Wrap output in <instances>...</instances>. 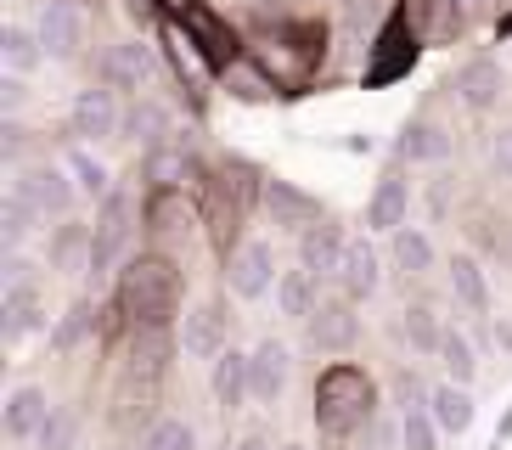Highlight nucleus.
<instances>
[{
	"instance_id": "43",
	"label": "nucleus",
	"mask_w": 512,
	"mask_h": 450,
	"mask_svg": "<svg viewBox=\"0 0 512 450\" xmlns=\"http://www.w3.org/2000/svg\"><path fill=\"white\" fill-rule=\"evenodd\" d=\"M512 434V405H507V411H501V422H496V445H501V439H507Z\"/></svg>"
},
{
	"instance_id": "9",
	"label": "nucleus",
	"mask_w": 512,
	"mask_h": 450,
	"mask_svg": "<svg viewBox=\"0 0 512 450\" xmlns=\"http://www.w3.org/2000/svg\"><path fill=\"white\" fill-rule=\"evenodd\" d=\"M394 147H400L406 164H445V158L456 152V141L434 113H411V119L400 124V141H394Z\"/></svg>"
},
{
	"instance_id": "44",
	"label": "nucleus",
	"mask_w": 512,
	"mask_h": 450,
	"mask_svg": "<svg viewBox=\"0 0 512 450\" xmlns=\"http://www.w3.org/2000/svg\"><path fill=\"white\" fill-rule=\"evenodd\" d=\"M496 344L512 349V321H496Z\"/></svg>"
},
{
	"instance_id": "23",
	"label": "nucleus",
	"mask_w": 512,
	"mask_h": 450,
	"mask_svg": "<svg viewBox=\"0 0 512 450\" xmlns=\"http://www.w3.org/2000/svg\"><path fill=\"white\" fill-rule=\"evenodd\" d=\"M428 411H434L439 434H456V439H462L467 428H473V417H479V411H473V394H467L462 383H451V377H445L439 389H428Z\"/></svg>"
},
{
	"instance_id": "46",
	"label": "nucleus",
	"mask_w": 512,
	"mask_h": 450,
	"mask_svg": "<svg viewBox=\"0 0 512 450\" xmlns=\"http://www.w3.org/2000/svg\"><path fill=\"white\" fill-rule=\"evenodd\" d=\"M372 450H389V428H372Z\"/></svg>"
},
{
	"instance_id": "6",
	"label": "nucleus",
	"mask_w": 512,
	"mask_h": 450,
	"mask_svg": "<svg viewBox=\"0 0 512 450\" xmlns=\"http://www.w3.org/2000/svg\"><path fill=\"white\" fill-rule=\"evenodd\" d=\"M451 90L467 113H490V107H501V96H507V74H501L496 57H467V62H456Z\"/></svg>"
},
{
	"instance_id": "8",
	"label": "nucleus",
	"mask_w": 512,
	"mask_h": 450,
	"mask_svg": "<svg viewBox=\"0 0 512 450\" xmlns=\"http://www.w3.org/2000/svg\"><path fill=\"white\" fill-rule=\"evenodd\" d=\"M34 29H40L46 57H57V62H74L79 51H85V17H79L74 0H46Z\"/></svg>"
},
{
	"instance_id": "15",
	"label": "nucleus",
	"mask_w": 512,
	"mask_h": 450,
	"mask_svg": "<svg viewBox=\"0 0 512 450\" xmlns=\"http://www.w3.org/2000/svg\"><path fill=\"white\" fill-rule=\"evenodd\" d=\"M287 377H293V360H287V349L276 344V338H265V344L248 355V389H254L259 405H276L287 389Z\"/></svg>"
},
{
	"instance_id": "3",
	"label": "nucleus",
	"mask_w": 512,
	"mask_h": 450,
	"mask_svg": "<svg viewBox=\"0 0 512 450\" xmlns=\"http://www.w3.org/2000/svg\"><path fill=\"white\" fill-rule=\"evenodd\" d=\"M130 237H136V197L113 186L102 209H96V225H91V270H113L124 254H130Z\"/></svg>"
},
{
	"instance_id": "30",
	"label": "nucleus",
	"mask_w": 512,
	"mask_h": 450,
	"mask_svg": "<svg viewBox=\"0 0 512 450\" xmlns=\"http://www.w3.org/2000/svg\"><path fill=\"white\" fill-rule=\"evenodd\" d=\"M141 175H147L158 192H181L186 180H192V158H186V147H158V152H147Z\"/></svg>"
},
{
	"instance_id": "20",
	"label": "nucleus",
	"mask_w": 512,
	"mask_h": 450,
	"mask_svg": "<svg viewBox=\"0 0 512 450\" xmlns=\"http://www.w3.org/2000/svg\"><path fill=\"white\" fill-rule=\"evenodd\" d=\"M169 130H175V119H169V107L158 102V96H136V102L124 107V135L141 141L147 152L169 147Z\"/></svg>"
},
{
	"instance_id": "41",
	"label": "nucleus",
	"mask_w": 512,
	"mask_h": 450,
	"mask_svg": "<svg viewBox=\"0 0 512 450\" xmlns=\"http://www.w3.org/2000/svg\"><path fill=\"white\" fill-rule=\"evenodd\" d=\"M490 164L501 169V180H512V130H496V141H490Z\"/></svg>"
},
{
	"instance_id": "17",
	"label": "nucleus",
	"mask_w": 512,
	"mask_h": 450,
	"mask_svg": "<svg viewBox=\"0 0 512 450\" xmlns=\"http://www.w3.org/2000/svg\"><path fill=\"white\" fill-rule=\"evenodd\" d=\"M147 79H152V57L147 45H113L102 57V85L107 90H130V96H147Z\"/></svg>"
},
{
	"instance_id": "47",
	"label": "nucleus",
	"mask_w": 512,
	"mask_h": 450,
	"mask_svg": "<svg viewBox=\"0 0 512 450\" xmlns=\"http://www.w3.org/2000/svg\"><path fill=\"white\" fill-rule=\"evenodd\" d=\"M237 450H271V445H265V439H259V434H248V439H242Z\"/></svg>"
},
{
	"instance_id": "28",
	"label": "nucleus",
	"mask_w": 512,
	"mask_h": 450,
	"mask_svg": "<svg viewBox=\"0 0 512 450\" xmlns=\"http://www.w3.org/2000/svg\"><path fill=\"white\" fill-rule=\"evenodd\" d=\"M389 259L400 276H428L434 270V242H428V231H417V225H400L389 237Z\"/></svg>"
},
{
	"instance_id": "31",
	"label": "nucleus",
	"mask_w": 512,
	"mask_h": 450,
	"mask_svg": "<svg viewBox=\"0 0 512 450\" xmlns=\"http://www.w3.org/2000/svg\"><path fill=\"white\" fill-rule=\"evenodd\" d=\"M51 265L57 270H91V231L85 225H74V220H62L57 225V237H51Z\"/></svg>"
},
{
	"instance_id": "22",
	"label": "nucleus",
	"mask_w": 512,
	"mask_h": 450,
	"mask_svg": "<svg viewBox=\"0 0 512 450\" xmlns=\"http://www.w3.org/2000/svg\"><path fill=\"white\" fill-rule=\"evenodd\" d=\"M34 327H46V299H40V282H6V344L29 338Z\"/></svg>"
},
{
	"instance_id": "14",
	"label": "nucleus",
	"mask_w": 512,
	"mask_h": 450,
	"mask_svg": "<svg viewBox=\"0 0 512 450\" xmlns=\"http://www.w3.org/2000/svg\"><path fill=\"white\" fill-rule=\"evenodd\" d=\"M310 338H316V349H349L355 338H361V315H355V299H321L316 315H310Z\"/></svg>"
},
{
	"instance_id": "33",
	"label": "nucleus",
	"mask_w": 512,
	"mask_h": 450,
	"mask_svg": "<svg viewBox=\"0 0 512 450\" xmlns=\"http://www.w3.org/2000/svg\"><path fill=\"white\" fill-rule=\"evenodd\" d=\"M400 332H406L422 355H439V344H445V332H451V327L439 321L434 304H406V321H400Z\"/></svg>"
},
{
	"instance_id": "4",
	"label": "nucleus",
	"mask_w": 512,
	"mask_h": 450,
	"mask_svg": "<svg viewBox=\"0 0 512 450\" xmlns=\"http://www.w3.org/2000/svg\"><path fill=\"white\" fill-rule=\"evenodd\" d=\"M12 192L29 197L34 209H40V220H68L79 186H74V175H68L62 164H23L12 175Z\"/></svg>"
},
{
	"instance_id": "49",
	"label": "nucleus",
	"mask_w": 512,
	"mask_h": 450,
	"mask_svg": "<svg viewBox=\"0 0 512 450\" xmlns=\"http://www.w3.org/2000/svg\"><path fill=\"white\" fill-rule=\"evenodd\" d=\"M507 34H512V17H507Z\"/></svg>"
},
{
	"instance_id": "2",
	"label": "nucleus",
	"mask_w": 512,
	"mask_h": 450,
	"mask_svg": "<svg viewBox=\"0 0 512 450\" xmlns=\"http://www.w3.org/2000/svg\"><path fill=\"white\" fill-rule=\"evenodd\" d=\"M372 417H377V389L361 366L338 360V366H327L316 377V428L321 434L349 439V434H361Z\"/></svg>"
},
{
	"instance_id": "16",
	"label": "nucleus",
	"mask_w": 512,
	"mask_h": 450,
	"mask_svg": "<svg viewBox=\"0 0 512 450\" xmlns=\"http://www.w3.org/2000/svg\"><path fill=\"white\" fill-rule=\"evenodd\" d=\"M400 225H411V186L400 175H383L377 180V192L366 197V231L394 237Z\"/></svg>"
},
{
	"instance_id": "37",
	"label": "nucleus",
	"mask_w": 512,
	"mask_h": 450,
	"mask_svg": "<svg viewBox=\"0 0 512 450\" xmlns=\"http://www.w3.org/2000/svg\"><path fill=\"white\" fill-rule=\"evenodd\" d=\"M85 332H91V299H74V304H68V315H62V327L51 332V344H57V349H74Z\"/></svg>"
},
{
	"instance_id": "19",
	"label": "nucleus",
	"mask_w": 512,
	"mask_h": 450,
	"mask_svg": "<svg viewBox=\"0 0 512 450\" xmlns=\"http://www.w3.org/2000/svg\"><path fill=\"white\" fill-rule=\"evenodd\" d=\"M338 287H344V299H372L377 287H383V259H377V248L366 237H349V259L344 270H338Z\"/></svg>"
},
{
	"instance_id": "24",
	"label": "nucleus",
	"mask_w": 512,
	"mask_h": 450,
	"mask_svg": "<svg viewBox=\"0 0 512 450\" xmlns=\"http://www.w3.org/2000/svg\"><path fill=\"white\" fill-rule=\"evenodd\" d=\"M0 62H6V74L29 79L40 62H46V45H40V29H29V23H6V34H0Z\"/></svg>"
},
{
	"instance_id": "38",
	"label": "nucleus",
	"mask_w": 512,
	"mask_h": 450,
	"mask_svg": "<svg viewBox=\"0 0 512 450\" xmlns=\"http://www.w3.org/2000/svg\"><path fill=\"white\" fill-rule=\"evenodd\" d=\"M141 450H197V439H192V428H186V422L169 417V422H158V428H152Z\"/></svg>"
},
{
	"instance_id": "42",
	"label": "nucleus",
	"mask_w": 512,
	"mask_h": 450,
	"mask_svg": "<svg viewBox=\"0 0 512 450\" xmlns=\"http://www.w3.org/2000/svg\"><path fill=\"white\" fill-rule=\"evenodd\" d=\"M0 102H6V113H17V107L29 102V79L6 74V85H0Z\"/></svg>"
},
{
	"instance_id": "39",
	"label": "nucleus",
	"mask_w": 512,
	"mask_h": 450,
	"mask_svg": "<svg viewBox=\"0 0 512 450\" xmlns=\"http://www.w3.org/2000/svg\"><path fill=\"white\" fill-rule=\"evenodd\" d=\"M484 12H490V0H445V17H439V23H445V34H462V29H473Z\"/></svg>"
},
{
	"instance_id": "11",
	"label": "nucleus",
	"mask_w": 512,
	"mask_h": 450,
	"mask_svg": "<svg viewBox=\"0 0 512 450\" xmlns=\"http://www.w3.org/2000/svg\"><path fill=\"white\" fill-rule=\"evenodd\" d=\"M344 259H349V237H344V225L338 220H321V225H310L299 237V265L310 270V276H338L344 270Z\"/></svg>"
},
{
	"instance_id": "1",
	"label": "nucleus",
	"mask_w": 512,
	"mask_h": 450,
	"mask_svg": "<svg viewBox=\"0 0 512 450\" xmlns=\"http://www.w3.org/2000/svg\"><path fill=\"white\" fill-rule=\"evenodd\" d=\"M119 310L136 321V332H164L181 310V270L164 254H141L119 270Z\"/></svg>"
},
{
	"instance_id": "7",
	"label": "nucleus",
	"mask_w": 512,
	"mask_h": 450,
	"mask_svg": "<svg viewBox=\"0 0 512 450\" xmlns=\"http://www.w3.org/2000/svg\"><path fill=\"white\" fill-rule=\"evenodd\" d=\"M68 130L85 135V141H107V135H119V130H124V107H119V96H113L107 85L79 90L74 107H68Z\"/></svg>"
},
{
	"instance_id": "18",
	"label": "nucleus",
	"mask_w": 512,
	"mask_h": 450,
	"mask_svg": "<svg viewBox=\"0 0 512 450\" xmlns=\"http://www.w3.org/2000/svg\"><path fill=\"white\" fill-rule=\"evenodd\" d=\"M186 34H192L197 51H203V57H209L214 68H220V74H226L231 62L242 57V51H237V34H231L226 23H220V17L209 12V6H192V12H186Z\"/></svg>"
},
{
	"instance_id": "36",
	"label": "nucleus",
	"mask_w": 512,
	"mask_h": 450,
	"mask_svg": "<svg viewBox=\"0 0 512 450\" xmlns=\"http://www.w3.org/2000/svg\"><path fill=\"white\" fill-rule=\"evenodd\" d=\"M400 450H439V422L428 405H400Z\"/></svg>"
},
{
	"instance_id": "12",
	"label": "nucleus",
	"mask_w": 512,
	"mask_h": 450,
	"mask_svg": "<svg viewBox=\"0 0 512 450\" xmlns=\"http://www.w3.org/2000/svg\"><path fill=\"white\" fill-rule=\"evenodd\" d=\"M265 209H271V220L282 225V231H310V225H321L327 214H321V203L310 192H299L293 180H265Z\"/></svg>"
},
{
	"instance_id": "32",
	"label": "nucleus",
	"mask_w": 512,
	"mask_h": 450,
	"mask_svg": "<svg viewBox=\"0 0 512 450\" xmlns=\"http://www.w3.org/2000/svg\"><path fill=\"white\" fill-rule=\"evenodd\" d=\"M220 79L237 90L242 102H265V96H276V90H282V85L271 79V68H265V62H254V57H237Z\"/></svg>"
},
{
	"instance_id": "48",
	"label": "nucleus",
	"mask_w": 512,
	"mask_h": 450,
	"mask_svg": "<svg viewBox=\"0 0 512 450\" xmlns=\"http://www.w3.org/2000/svg\"><path fill=\"white\" fill-rule=\"evenodd\" d=\"M282 450H304V445H282Z\"/></svg>"
},
{
	"instance_id": "10",
	"label": "nucleus",
	"mask_w": 512,
	"mask_h": 450,
	"mask_svg": "<svg viewBox=\"0 0 512 450\" xmlns=\"http://www.w3.org/2000/svg\"><path fill=\"white\" fill-rule=\"evenodd\" d=\"M51 417H57V411H51L46 389L23 383V389L6 394V439H17V445H40V434H46Z\"/></svg>"
},
{
	"instance_id": "29",
	"label": "nucleus",
	"mask_w": 512,
	"mask_h": 450,
	"mask_svg": "<svg viewBox=\"0 0 512 450\" xmlns=\"http://www.w3.org/2000/svg\"><path fill=\"white\" fill-rule=\"evenodd\" d=\"M276 304H282V315H293V321H310L321 304V282L310 276V270H282V282H276Z\"/></svg>"
},
{
	"instance_id": "25",
	"label": "nucleus",
	"mask_w": 512,
	"mask_h": 450,
	"mask_svg": "<svg viewBox=\"0 0 512 450\" xmlns=\"http://www.w3.org/2000/svg\"><path fill=\"white\" fill-rule=\"evenodd\" d=\"M209 389H214V405L220 411H237L242 400H248V355H237V349H226V355L214 360V372H209Z\"/></svg>"
},
{
	"instance_id": "13",
	"label": "nucleus",
	"mask_w": 512,
	"mask_h": 450,
	"mask_svg": "<svg viewBox=\"0 0 512 450\" xmlns=\"http://www.w3.org/2000/svg\"><path fill=\"white\" fill-rule=\"evenodd\" d=\"M417 62V40H406V17H394L389 29L377 34L372 45V62H366V85H389V79H400Z\"/></svg>"
},
{
	"instance_id": "35",
	"label": "nucleus",
	"mask_w": 512,
	"mask_h": 450,
	"mask_svg": "<svg viewBox=\"0 0 512 450\" xmlns=\"http://www.w3.org/2000/svg\"><path fill=\"white\" fill-rule=\"evenodd\" d=\"M439 360H445V372H451V383H462V389H473V377H479V349H473V338L467 332H445V344H439Z\"/></svg>"
},
{
	"instance_id": "45",
	"label": "nucleus",
	"mask_w": 512,
	"mask_h": 450,
	"mask_svg": "<svg viewBox=\"0 0 512 450\" xmlns=\"http://www.w3.org/2000/svg\"><path fill=\"white\" fill-rule=\"evenodd\" d=\"M158 6H169V12H181V17H186V12L197 6V0H158Z\"/></svg>"
},
{
	"instance_id": "21",
	"label": "nucleus",
	"mask_w": 512,
	"mask_h": 450,
	"mask_svg": "<svg viewBox=\"0 0 512 450\" xmlns=\"http://www.w3.org/2000/svg\"><path fill=\"white\" fill-rule=\"evenodd\" d=\"M226 310L220 304H197L192 315H186V355L197 360H220L226 355Z\"/></svg>"
},
{
	"instance_id": "26",
	"label": "nucleus",
	"mask_w": 512,
	"mask_h": 450,
	"mask_svg": "<svg viewBox=\"0 0 512 450\" xmlns=\"http://www.w3.org/2000/svg\"><path fill=\"white\" fill-rule=\"evenodd\" d=\"M62 169L74 175L79 197H91V203H107V197H113V175H107V164L91 147H68L62 152Z\"/></svg>"
},
{
	"instance_id": "5",
	"label": "nucleus",
	"mask_w": 512,
	"mask_h": 450,
	"mask_svg": "<svg viewBox=\"0 0 512 450\" xmlns=\"http://www.w3.org/2000/svg\"><path fill=\"white\" fill-rule=\"evenodd\" d=\"M276 282H282V276H276V248L265 237H248L226 254V287L237 299H259V293H271Z\"/></svg>"
},
{
	"instance_id": "27",
	"label": "nucleus",
	"mask_w": 512,
	"mask_h": 450,
	"mask_svg": "<svg viewBox=\"0 0 512 450\" xmlns=\"http://www.w3.org/2000/svg\"><path fill=\"white\" fill-rule=\"evenodd\" d=\"M445 276H451V293L462 299L467 315H490V282H484V265H479V259H473V254H456Z\"/></svg>"
},
{
	"instance_id": "34",
	"label": "nucleus",
	"mask_w": 512,
	"mask_h": 450,
	"mask_svg": "<svg viewBox=\"0 0 512 450\" xmlns=\"http://www.w3.org/2000/svg\"><path fill=\"white\" fill-rule=\"evenodd\" d=\"M40 225H46V220H40V209H34L29 197L6 192V203H0V231H6V248H23Z\"/></svg>"
},
{
	"instance_id": "40",
	"label": "nucleus",
	"mask_w": 512,
	"mask_h": 450,
	"mask_svg": "<svg viewBox=\"0 0 512 450\" xmlns=\"http://www.w3.org/2000/svg\"><path fill=\"white\" fill-rule=\"evenodd\" d=\"M74 439H79V417L74 411H57L46 422V434H40V450H74Z\"/></svg>"
}]
</instances>
